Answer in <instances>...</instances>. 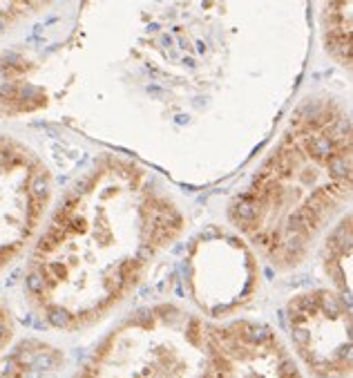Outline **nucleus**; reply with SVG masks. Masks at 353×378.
I'll return each instance as SVG.
<instances>
[{
  "label": "nucleus",
  "instance_id": "obj_5",
  "mask_svg": "<svg viewBox=\"0 0 353 378\" xmlns=\"http://www.w3.org/2000/svg\"><path fill=\"white\" fill-rule=\"evenodd\" d=\"M295 356L313 378L351 374V309L333 289L300 291L286 304Z\"/></svg>",
  "mask_w": 353,
  "mask_h": 378
},
{
  "label": "nucleus",
  "instance_id": "obj_8",
  "mask_svg": "<svg viewBox=\"0 0 353 378\" xmlns=\"http://www.w3.org/2000/svg\"><path fill=\"white\" fill-rule=\"evenodd\" d=\"M349 27H351V0H329V5H326V45L346 65L351 61Z\"/></svg>",
  "mask_w": 353,
  "mask_h": 378
},
{
  "label": "nucleus",
  "instance_id": "obj_6",
  "mask_svg": "<svg viewBox=\"0 0 353 378\" xmlns=\"http://www.w3.org/2000/svg\"><path fill=\"white\" fill-rule=\"evenodd\" d=\"M224 360V378H304L275 331L255 320L210 325Z\"/></svg>",
  "mask_w": 353,
  "mask_h": 378
},
{
  "label": "nucleus",
  "instance_id": "obj_3",
  "mask_svg": "<svg viewBox=\"0 0 353 378\" xmlns=\"http://www.w3.org/2000/svg\"><path fill=\"white\" fill-rule=\"evenodd\" d=\"M74 378H224V360L208 322L163 302L121 320Z\"/></svg>",
  "mask_w": 353,
  "mask_h": 378
},
{
  "label": "nucleus",
  "instance_id": "obj_9",
  "mask_svg": "<svg viewBox=\"0 0 353 378\" xmlns=\"http://www.w3.org/2000/svg\"><path fill=\"white\" fill-rule=\"evenodd\" d=\"M12 331H14V322H12V315H9L7 304L0 300V349L9 343L12 338Z\"/></svg>",
  "mask_w": 353,
  "mask_h": 378
},
{
  "label": "nucleus",
  "instance_id": "obj_4",
  "mask_svg": "<svg viewBox=\"0 0 353 378\" xmlns=\"http://www.w3.org/2000/svg\"><path fill=\"white\" fill-rule=\"evenodd\" d=\"M184 262L186 291L208 318L235 313L257 289V257L240 237L224 231L199 235Z\"/></svg>",
  "mask_w": 353,
  "mask_h": 378
},
{
  "label": "nucleus",
  "instance_id": "obj_1",
  "mask_svg": "<svg viewBox=\"0 0 353 378\" xmlns=\"http://www.w3.org/2000/svg\"><path fill=\"white\" fill-rule=\"evenodd\" d=\"M181 224L179 208L145 170L105 159L36 240L25 268L27 302L54 329L90 327L137 289Z\"/></svg>",
  "mask_w": 353,
  "mask_h": 378
},
{
  "label": "nucleus",
  "instance_id": "obj_7",
  "mask_svg": "<svg viewBox=\"0 0 353 378\" xmlns=\"http://www.w3.org/2000/svg\"><path fill=\"white\" fill-rule=\"evenodd\" d=\"M322 266L326 278L344 300L351 298V215H344L337 229L326 237L322 251Z\"/></svg>",
  "mask_w": 353,
  "mask_h": 378
},
{
  "label": "nucleus",
  "instance_id": "obj_2",
  "mask_svg": "<svg viewBox=\"0 0 353 378\" xmlns=\"http://www.w3.org/2000/svg\"><path fill=\"white\" fill-rule=\"evenodd\" d=\"M349 195V119L331 105H315L293 119L235 199L230 220L271 266L293 268Z\"/></svg>",
  "mask_w": 353,
  "mask_h": 378
}]
</instances>
